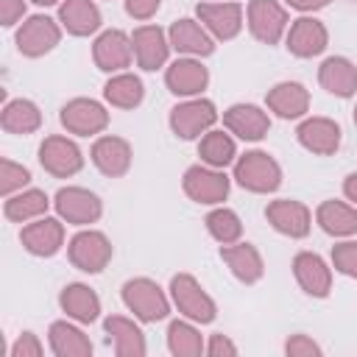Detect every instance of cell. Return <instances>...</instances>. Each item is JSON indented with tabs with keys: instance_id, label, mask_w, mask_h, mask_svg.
Masks as SVG:
<instances>
[{
	"instance_id": "obj_17",
	"label": "cell",
	"mask_w": 357,
	"mask_h": 357,
	"mask_svg": "<svg viewBox=\"0 0 357 357\" xmlns=\"http://www.w3.org/2000/svg\"><path fill=\"white\" fill-rule=\"evenodd\" d=\"M165 84L176 98H198L209 84V70L195 56H178L167 64Z\"/></svg>"
},
{
	"instance_id": "obj_8",
	"label": "cell",
	"mask_w": 357,
	"mask_h": 357,
	"mask_svg": "<svg viewBox=\"0 0 357 357\" xmlns=\"http://www.w3.org/2000/svg\"><path fill=\"white\" fill-rule=\"evenodd\" d=\"M53 209L70 226H92L103 215V201L86 187H61L53 198Z\"/></svg>"
},
{
	"instance_id": "obj_22",
	"label": "cell",
	"mask_w": 357,
	"mask_h": 357,
	"mask_svg": "<svg viewBox=\"0 0 357 357\" xmlns=\"http://www.w3.org/2000/svg\"><path fill=\"white\" fill-rule=\"evenodd\" d=\"M293 276L298 287L312 298H326L332 290V268L315 251H298L293 257Z\"/></svg>"
},
{
	"instance_id": "obj_19",
	"label": "cell",
	"mask_w": 357,
	"mask_h": 357,
	"mask_svg": "<svg viewBox=\"0 0 357 357\" xmlns=\"http://www.w3.org/2000/svg\"><path fill=\"white\" fill-rule=\"evenodd\" d=\"M131 45H134V61L139 70L153 73L159 67L167 64L170 56V39L159 25H139L131 33Z\"/></svg>"
},
{
	"instance_id": "obj_5",
	"label": "cell",
	"mask_w": 357,
	"mask_h": 357,
	"mask_svg": "<svg viewBox=\"0 0 357 357\" xmlns=\"http://www.w3.org/2000/svg\"><path fill=\"white\" fill-rule=\"evenodd\" d=\"M181 187L187 192L190 201L204 204V206H220L229 198L231 190V178L220 170V167H209V165H192L184 170Z\"/></svg>"
},
{
	"instance_id": "obj_21",
	"label": "cell",
	"mask_w": 357,
	"mask_h": 357,
	"mask_svg": "<svg viewBox=\"0 0 357 357\" xmlns=\"http://www.w3.org/2000/svg\"><path fill=\"white\" fill-rule=\"evenodd\" d=\"M131 145H128V139H123V137H114V134H103V137H98L95 142H92V148H89V159H92V165L103 173V176H109V178H120V176H126L128 173V167H131Z\"/></svg>"
},
{
	"instance_id": "obj_24",
	"label": "cell",
	"mask_w": 357,
	"mask_h": 357,
	"mask_svg": "<svg viewBox=\"0 0 357 357\" xmlns=\"http://www.w3.org/2000/svg\"><path fill=\"white\" fill-rule=\"evenodd\" d=\"M265 106L282 120H301L310 112V92L298 81H279L268 89Z\"/></svg>"
},
{
	"instance_id": "obj_20",
	"label": "cell",
	"mask_w": 357,
	"mask_h": 357,
	"mask_svg": "<svg viewBox=\"0 0 357 357\" xmlns=\"http://www.w3.org/2000/svg\"><path fill=\"white\" fill-rule=\"evenodd\" d=\"M167 39H170V47L181 56H195V59H206L215 53V36L198 22V20H190V17H181L176 20L170 28H167Z\"/></svg>"
},
{
	"instance_id": "obj_9",
	"label": "cell",
	"mask_w": 357,
	"mask_h": 357,
	"mask_svg": "<svg viewBox=\"0 0 357 357\" xmlns=\"http://www.w3.org/2000/svg\"><path fill=\"white\" fill-rule=\"evenodd\" d=\"M61 39V22L47 17V14H33L28 17L17 33H14V42H17V50L28 59H39L45 53H50Z\"/></svg>"
},
{
	"instance_id": "obj_4",
	"label": "cell",
	"mask_w": 357,
	"mask_h": 357,
	"mask_svg": "<svg viewBox=\"0 0 357 357\" xmlns=\"http://www.w3.org/2000/svg\"><path fill=\"white\" fill-rule=\"evenodd\" d=\"M170 131L178 139H201L218 123V109L209 98H187L170 109Z\"/></svg>"
},
{
	"instance_id": "obj_46",
	"label": "cell",
	"mask_w": 357,
	"mask_h": 357,
	"mask_svg": "<svg viewBox=\"0 0 357 357\" xmlns=\"http://www.w3.org/2000/svg\"><path fill=\"white\" fill-rule=\"evenodd\" d=\"M343 195H346L349 204L357 206V173H349V176L343 178Z\"/></svg>"
},
{
	"instance_id": "obj_23",
	"label": "cell",
	"mask_w": 357,
	"mask_h": 357,
	"mask_svg": "<svg viewBox=\"0 0 357 357\" xmlns=\"http://www.w3.org/2000/svg\"><path fill=\"white\" fill-rule=\"evenodd\" d=\"M298 145L315 156H332L340 148V126L332 117H304L296 128Z\"/></svg>"
},
{
	"instance_id": "obj_6",
	"label": "cell",
	"mask_w": 357,
	"mask_h": 357,
	"mask_svg": "<svg viewBox=\"0 0 357 357\" xmlns=\"http://www.w3.org/2000/svg\"><path fill=\"white\" fill-rule=\"evenodd\" d=\"M112 254H114L112 240L98 229H81L67 243V257H70L73 268H78L84 273H100L112 262Z\"/></svg>"
},
{
	"instance_id": "obj_3",
	"label": "cell",
	"mask_w": 357,
	"mask_h": 357,
	"mask_svg": "<svg viewBox=\"0 0 357 357\" xmlns=\"http://www.w3.org/2000/svg\"><path fill=\"white\" fill-rule=\"evenodd\" d=\"M170 301L184 318L195 324H212L218 315L212 296L201 287V282L192 273H176L170 279Z\"/></svg>"
},
{
	"instance_id": "obj_30",
	"label": "cell",
	"mask_w": 357,
	"mask_h": 357,
	"mask_svg": "<svg viewBox=\"0 0 357 357\" xmlns=\"http://www.w3.org/2000/svg\"><path fill=\"white\" fill-rule=\"evenodd\" d=\"M315 223L329 234V237H354L357 234V206L349 201H324L315 209Z\"/></svg>"
},
{
	"instance_id": "obj_2",
	"label": "cell",
	"mask_w": 357,
	"mask_h": 357,
	"mask_svg": "<svg viewBox=\"0 0 357 357\" xmlns=\"http://www.w3.org/2000/svg\"><path fill=\"white\" fill-rule=\"evenodd\" d=\"M123 304L128 307V312H134L137 321L142 324H156V321H165L170 315V298L167 293L148 276H137V279H128L123 284Z\"/></svg>"
},
{
	"instance_id": "obj_47",
	"label": "cell",
	"mask_w": 357,
	"mask_h": 357,
	"mask_svg": "<svg viewBox=\"0 0 357 357\" xmlns=\"http://www.w3.org/2000/svg\"><path fill=\"white\" fill-rule=\"evenodd\" d=\"M31 3H36V6H56V3H61V0H31Z\"/></svg>"
},
{
	"instance_id": "obj_43",
	"label": "cell",
	"mask_w": 357,
	"mask_h": 357,
	"mask_svg": "<svg viewBox=\"0 0 357 357\" xmlns=\"http://www.w3.org/2000/svg\"><path fill=\"white\" fill-rule=\"evenodd\" d=\"M25 17V0H0V22L3 28H14Z\"/></svg>"
},
{
	"instance_id": "obj_10",
	"label": "cell",
	"mask_w": 357,
	"mask_h": 357,
	"mask_svg": "<svg viewBox=\"0 0 357 357\" xmlns=\"http://www.w3.org/2000/svg\"><path fill=\"white\" fill-rule=\"evenodd\" d=\"M61 126L67 128V134L75 137H95L100 131H106L109 126V112L100 100L95 98H73L61 106L59 112Z\"/></svg>"
},
{
	"instance_id": "obj_7",
	"label": "cell",
	"mask_w": 357,
	"mask_h": 357,
	"mask_svg": "<svg viewBox=\"0 0 357 357\" xmlns=\"http://www.w3.org/2000/svg\"><path fill=\"white\" fill-rule=\"evenodd\" d=\"M245 25L257 42L276 45L279 39H284V33L290 28V17H287V8L276 0H248Z\"/></svg>"
},
{
	"instance_id": "obj_35",
	"label": "cell",
	"mask_w": 357,
	"mask_h": 357,
	"mask_svg": "<svg viewBox=\"0 0 357 357\" xmlns=\"http://www.w3.org/2000/svg\"><path fill=\"white\" fill-rule=\"evenodd\" d=\"M0 126L8 134H33L42 126V112L33 100L28 98H17V100H6L3 112H0Z\"/></svg>"
},
{
	"instance_id": "obj_45",
	"label": "cell",
	"mask_w": 357,
	"mask_h": 357,
	"mask_svg": "<svg viewBox=\"0 0 357 357\" xmlns=\"http://www.w3.org/2000/svg\"><path fill=\"white\" fill-rule=\"evenodd\" d=\"M290 8H296V11H301V14H312V11H318V8H326L332 0H284Z\"/></svg>"
},
{
	"instance_id": "obj_11",
	"label": "cell",
	"mask_w": 357,
	"mask_h": 357,
	"mask_svg": "<svg viewBox=\"0 0 357 357\" xmlns=\"http://www.w3.org/2000/svg\"><path fill=\"white\" fill-rule=\"evenodd\" d=\"M195 17L218 42H229L243 31L245 11L237 0H204L198 3Z\"/></svg>"
},
{
	"instance_id": "obj_13",
	"label": "cell",
	"mask_w": 357,
	"mask_h": 357,
	"mask_svg": "<svg viewBox=\"0 0 357 357\" xmlns=\"http://www.w3.org/2000/svg\"><path fill=\"white\" fill-rule=\"evenodd\" d=\"M92 61L98 70L114 75V73H123L126 67H131L134 61V45H131V36L123 33L120 28H109L103 33L95 36L92 42Z\"/></svg>"
},
{
	"instance_id": "obj_34",
	"label": "cell",
	"mask_w": 357,
	"mask_h": 357,
	"mask_svg": "<svg viewBox=\"0 0 357 357\" xmlns=\"http://www.w3.org/2000/svg\"><path fill=\"white\" fill-rule=\"evenodd\" d=\"M198 156L204 165L209 167H229L237 159V142L234 134L223 131V128H209L201 139H198Z\"/></svg>"
},
{
	"instance_id": "obj_32",
	"label": "cell",
	"mask_w": 357,
	"mask_h": 357,
	"mask_svg": "<svg viewBox=\"0 0 357 357\" xmlns=\"http://www.w3.org/2000/svg\"><path fill=\"white\" fill-rule=\"evenodd\" d=\"M47 206H50V198L45 190L25 187V190H20L3 201V215L14 223H28V220L47 215Z\"/></svg>"
},
{
	"instance_id": "obj_39",
	"label": "cell",
	"mask_w": 357,
	"mask_h": 357,
	"mask_svg": "<svg viewBox=\"0 0 357 357\" xmlns=\"http://www.w3.org/2000/svg\"><path fill=\"white\" fill-rule=\"evenodd\" d=\"M332 268L357 282V240L343 237L337 245H332Z\"/></svg>"
},
{
	"instance_id": "obj_36",
	"label": "cell",
	"mask_w": 357,
	"mask_h": 357,
	"mask_svg": "<svg viewBox=\"0 0 357 357\" xmlns=\"http://www.w3.org/2000/svg\"><path fill=\"white\" fill-rule=\"evenodd\" d=\"M167 349L173 357H201L206 351L204 335L195 326V321H170L167 326Z\"/></svg>"
},
{
	"instance_id": "obj_28",
	"label": "cell",
	"mask_w": 357,
	"mask_h": 357,
	"mask_svg": "<svg viewBox=\"0 0 357 357\" xmlns=\"http://www.w3.org/2000/svg\"><path fill=\"white\" fill-rule=\"evenodd\" d=\"M318 84L335 98H351L357 92V64L346 56H329L318 67Z\"/></svg>"
},
{
	"instance_id": "obj_25",
	"label": "cell",
	"mask_w": 357,
	"mask_h": 357,
	"mask_svg": "<svg viewBox=\"0 0 357 357\" xmlns=\"http://www.w3.org/2000/svg\"><path fill=\"white\" fill-rule=\"evenodd\" d=\"M220 259L226 262V268L231 271V276L243 284H257L265 273V262H262V254L257 245L251 243H229V245H220Z\"/></svg>"
},
{
	"instance_id": "obj_42",
	"label": "cell",
	"mask_w": 357,
	"mask_h": 357,
	"mask_svg": "<svg viewBox=\"0 0 357 357\" xmlns=\"http://www.w3.org/2000/svg\"><path fill=\"white\" fill-rule=\"evenodd\" d=\"M206 354H209V357H234V354H237V343H234L229 335L215 332V335H209V340H206Z\"/></svg>"
},
{
	"instance_id": "obj_16",
	"label": "cell",
	"mask_w": 357,
	"mask_h": 357,
	"mask_svg": "<svg viewBox=\"0 0 357 357\" xmlns=\"http://www.w3.org/2000/svg\"><path fill=\"white\" fill-rule=\"evenodd\" d=\"M20 243L33 257H53L64 245V220L61 218H47V215H42L36 220H28L20 231Z\"/></svg>"
},
{
	"instance_id": "obj_29",
	"label": "cell",
	"mask_w": 357,
	"mask_h": 357,
	"mask_svg": "<svg viewBox=\"0 0 357 357\" xmlns=\"http://www.w3.org/2000/svg\"><path fill=\"white\" fill-rule=\"evenodd\" d=\"M47 343L56 357H89L92 354V340L84 335V329L73 318L53 321L47 329Z\"/></svg>"
},
{
	"instance_id": "obj_15",
	"label": "cell",
	"mask_w": 357,
	"mask_h": 357,
	"mask_svg": "<svg viewBox=\"0 0 357 357\" xmlns=\"http://www.w3.org/2000/svg\"><path fill=\"white\" fill-rule=\"evenodd\" d=\"M284 45L296 59H312V56H321L326 50L329 31H326V25L321 20L304 14V17L290 22V28L284 33Z\"/></svg>"
},
{
	"instance_id": "obj_1",
	"label": "cell",
	"mask_w": 357,
	"mask_h": 357,
	"mask_svg": "<svg viewBox=\"0 0 357 357\" xmlns=\"http://www.w3.org/2000/svg\"><path fill=\"white\" fill-rule=\"evenodd\" d=\"M243 190L268 195L276 192L282 184V167L268 151H245L243 156L234 159V176H231Z\"/></svg>"
},
{
	"instance_id": "obj_38",
	"label": "cell",
	"mask_w": 357,
	"mask_h": 357,
	"mask_svg": "<svg viewBox=\"0 0 357 357\" xmlns=\"http://www.w3.org/2000/svg\"><path fill=\"white\" fill-rule=\"evenodd\" d=\"M28 184H31V170L25 165H17L11 159L0 162V192H3V198L25 190Z\"/></svg>"
},
{
	"instance_id": "obj_33",
	"label": "cell",
	"mask_w": 357,
	"mask_h": 357,
	"mask_svg": "<svg viewBox=\"0 0 357 357\" xmlns=\"http://www.w3.org/2000/svg\"><path fill=\"white\" fill-rule=\"evenodd\" d=\"M103 98L114 109H137L142 103V98H145V84H142L139 75L123 70V73H114L103 84Z\"/></svg>"
},
{
	"instance_id": "obj_37",
	"label": "cell",
	"mask_w": 357,
	"mask_h": 357,
	"mask_svg": "<svg viewBox=\"0 0 357 357\" xmlns=\"http://www.w3.org/2000/svg\"><path fill=\"white\" fill-rule=\"evenodd\" d=\"M206 231L212 234V240H218L220 245H229V243H237L243 237V220L234 209L229 206H215L209 215H206Z\"/></svg>"
},
{
	"instance_id": "obj_14",
	"label": "cell",
	"mask_w": 357,
	"mask_h": 357,
	"mask_svg": "<svg viewBox=\"0 0 357 357\" xmlns=\"http://www.w3.org/2000/svg\"><path fill=\"white\" fill-rule=\"evenodd\" d=\"M265 218H268V223L279 234H284L290 240H301L312 229V212L307 209V204H301L296 198H276V201H271L265 206Z\"/></svg>"
},
{
	"instance_id": "obj_18",
	"label": "cell",
	"mask_w": 357,
	"mask_h": 357,
	"mask_svg": "<svg viewBox=\"0 0 357 357\" xmlns=\"http://www.w3.org/2000/svg\"><path fill=\"white\" fill-rule=\"evenodd\" d=\"M223 128L245 142H259L271 131V117L257 103H231L223 112Z\"/></svg>"
},
{
	"instance_id": "obj_44",
	"label": "cell",
	"mask_w": 357,
	"mask_h": 357,
	"mask_svg": "<svg viewBox=\"0 0 357 357\" xmlns=\"http://www.w3.org/2000/svg\"><path fill=\"white\" fill-rule=\"evenodd\" d=\"M162 0H126V14L134 20H151L159 11Z\"/></svg>"
},
{
	"instance_id": "obj_12",
	"label": "cell",
	"mask_w": 357,
	"mask_h": 357,
	"mask_svg": "<svg viewBox=\"0 0 357 357\" xmlns=\"http://www.w3.org/2000/svg\"><path fill=\"white\" fill-rule=\"evenodd\" d=\"M39 165L56 178H70L84 167V153L75 145V139L50 134L39 145Z\"/></svg>"
},
{
	"instance_id": "obj_41",
	"label": "cell",
	"mask_w": 357,
	"mask_h": 357,
	"mask_svg": "<svg viewBox=\"0 0 357 357\" xmlns=\"http://www.w3.org/2000/svg\"><path fill=\"white\" fill-rule=\"evenodd\" d=\"M42 351H45V346H42V340L33 335V332H22V335H17V340L11 343V357H42Z\"/></svg>"
},
{
	"instance_id": "obj_40",
	"label": "cell",
	"mask_w": 357,
	"mask_h": 357,
	"mask_svg": "<svg viewBox=\"0 0 357 357\" xmlns=\"http://www.w3.org/2000/svg\"><path fill=\"white\" fill-rule=\"evenodd\" d=\"M284 354L287 357H321L324 354V349L310 337V335H290L287 340H284Z\"/></svg>"
},
{
	"instance_id": "obj_26",
	"label": "cell",
	"mask_w": 357,
	"mask_h": 357,
	"mask_svg": "<svg viewBox=\"0 0 357 357\" xmlns=\"http://www.w3.org/2000/svg\"><path fill=\"white\" fill-rule=\"evenodd\" d=\"M103 332H106V340L112 343L117 357H145V351H148L145 335H142V329L131 318L109 315L103 321Z\"/></svg>"
},
{
	"instance_id": "obj_31",
	"label": "cell",
	"mask_w": 357,
	"mask_h": 357,
	"mask_svg": "<svg viewBox=\"0 0 357 357\" xmlns=\"http://www.w3.org/2000/svg\"><path fill=\"white\" fill-rule=\"evenodd\" d=\"M59 22L73 36H92L100 28L103 17H100V8L95 6V0H61Z\"/></svg>"
},
{
	"instance_id": "obj_27",
	"label": "cell",
	"mask_w": 357,
	"mask_h": 357,
	"mask_svg": "<svg viewBox=\"0 0 357 357\" xmlns=\"http://www.w3.org/2000/svg\"><path fill=\"white\" fill-rule=\"evenodd\" d=\"M59 307L67 318L78 324H95L100 315V298L98 293L84 282H70L59 293Z\"/></svg>"
},
{
	"instance_id": "obj_48",
	"label": "cell",
	"mask_w": 357,
	"mask_h": 357,
	"mask_svg": "<svg viewBox=\"0 0 357 357\" xmlns=\"http://www.w3.org/2000/svg\"><path fill=\"white\" fill-rule=\"evenodd\" d=\"M354 126H357V106H354Z\"/></svg>"
}]
</instances>
